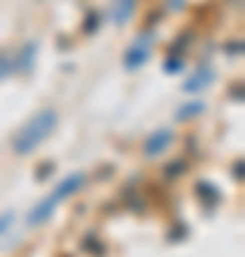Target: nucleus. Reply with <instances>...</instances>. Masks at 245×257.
Instances as JSON below:
<instances>
[{"mask_svg": "<svg viewBox=\"0 0 245 257\" xmlns=\"http://www.w3.org/2000/svg\"><path fill=\"white\" fill-rule=\"evenodd\" d=\"M12 223H15V214H12V211L0 214V234H3V231H9V229H12Z\"/></svg>", "mask_w": 245, "mask_h": 257, "instance_id": "obj_7", "label": "nucleus"}, {"mask_svg": "<svg viewBox=\"0 0 245 257\" xmlns=\"http://www.w3.org/2000/svg\"><path fill=\"white\" fill-rule=\"evenodd\" d=\"M55 126H57V111L55 109L37 111L35 117L29 120L26 126L15 135V140H12L15 152H18V155H29V152H35V149L40 146L52 132H55Z\"/></svg>", "mask_w": 245, "mask_h": 257, "instance_id": "obj_1", "label": "nucleus"}, {"mask_svg": "<svg viewBox=\"0 0 245 257\" xmlns=\"http://www.w3.org/2000/svg\"><path fill=\"white\" fill-rule=\"evenodd\" d=\"M145 49L143 52H140V49H131V52H128V57H126V69H137V66L140 63H145Z\"/></svg>", "mask_w": 245, "mask_h": 257, "instance_id": "obj_6", "label": "nucleus"}, {"mask_svg": "<svg viewBox=\"0 0 245 257\" xmlns=\"http://www.w3.org/2000/svg\"><path fill=\"white\" fill-rule=\"evenodd\" d=\"M83 183H86V177H83V175H69L66 180H60V186H57L55 192H52L46 200H40L35 209H32V214L26 217V223H29V226H43V223L52 217V211H55L60 203L69 200V197H72L77 189H83Z\"/></svg>", "mask_w": 245, "mask_h": 257, "instance_id": "obj_2", "label": "nucleus"}, {"mask_svg": "<svg viewBox=\"0 0 245 257\" xmlns=\"http://www.w3.org/2000/svg\"><path fill=\"white\" fill-rule=\"evenodd\" d=\"M134 3L137 0H114V12H111V18H114L117 26H126L128 20H131V15H134Z\"/></svg>", "mask_w": 245, "mask_h": 257, "instance_id": "obj_4", "label": "nucleus"}, {"mask_svg": "<svg viewBox=\"0 0 245 257\" xmlns=\"http://www.w3.org/2000/svg\"><path fill=\"white\" fill-rule=\"evenodd\" d=\"M211 74H214V72H211ZM211 74L205 72V69H202V72H197V74H194V80L185 83V89H188V92H197V89H202V86H208V83L214 80Z\"/></svg>", "mask_w": 245, "mask_h": 257, "instance_id": "obj_5", "label": "nucleus"}, {"mask_svg": "<svg viewBox=\"0 0 245 257\" xmlns=\"http://www.w3.org/2000/svg\"><path fill=\"white\" fill-rule=\"evenodd\" d=\"M168 143H171V132L160 128V132H154L151 138L145 140V155H148V157H157L165 146H168Z\"/></svg>", "mask_w": 245, "mask_h": 257, "instance_id": "obj_3", "label": "nucleus"}]
</instances>
